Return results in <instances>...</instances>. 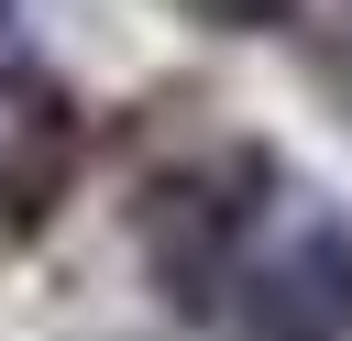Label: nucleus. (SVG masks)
Here are the masks:
<instances>
[{
  "instance_id": "nucleus-5",
  "label": "nucleus",
  "mask_w": 352,
  "mask_h": 341,
  "mask_svg": "<svg viewBox=\"0 0 352 341\" xmlns=\"http://www.w3.org/2000/svg\"><path fill=\"white\" fill-rule=\"evenodd\" d=\"M176 22H198V33H220V44H253V33H297L308 22V0H165Z\"/></svg>"
},
{
  "instance_id": "nucleus-4",
  "label": "nucleus",
  "mask_w": 352,
  "mask_h": 341,
  "mask_svg": "<svg viewBox=\"0 0 352 341\" xmlns=\"http://www.w3.org/2000/svg\"><path fill=\"white\" fill-rule=\"evenodd\" d=\"M297 55H308L319 110L352 132V0H319V22H297Z\"/></svg>"
},
{
  "instance_id": "nucleus-3",
  "label": "nucleus",
  "mask_w": 352,
  "mask_h": 341,
  "mask_svg": "<svg viewBox=\"0 0 352 341\" xmlns=\"http://www.w3.org/2000/svg\"><path fill=\"white\" fill-rule=\"evenodd\" d=\"M77 176H88V99L55 66L0 55V264H22L66 220Z\"/></svg>"
},
{
  "instance_id": "nucleus-2",
  "label": "nucleus",
  "mask_w": 352,
  "mask_h": 341,
  "mask_svg": "<svg viewBox=\"0 0 352 341\" xmlns=\"http://www.w3.org/2000/svg\"><path fill=\"white\" fill-rule=\"evenodd\" d=\"M220 330L231 341H352V209L319 187H286L231 275Z\"/></svg>"
},
{
  "instance_id": "nucleus-6",
  "label": "nucleus",
  "mask_w": 352,
  "mask_h": 341,
  "mask_svg": "<svg viewBox=\"0 0 352 341\" xmlns=\"http://www.w3.org/2000/svg\"><path fill=\"white\" fill-rule=\"evenodd\" d=\"M0 11H11V0H0Z\"/></svg>"
},
{
  "instance_id": "nucleus-1",
  "label": "nucleus",
  "mask_w": 352,
  "mask_h": 341,
  "mask_svg": "<svg viewBox=\"0 0 352 341\" xmlns=\"http://www.w3.org/2000/svg\"><path fill=\"white\" fill-rule=\"evenodd\" d=\"M275 198H286V165L253 132H220V143L154 165L143 198H132V242H143L154 297L176 319H220L231 308V275H242V253H253V231H264Z\"/></svg>"
}]
</instances>
